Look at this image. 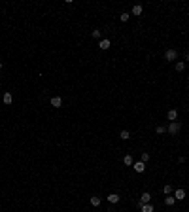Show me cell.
<instances>
[{"mask_svg":"<svg viewBox=\"0 0 189 212\" xmlns=\"http://www.w3.org/2000/svg\"><path fill=\"white\" fill-rule=\"evenodd\" d=\"M180 129H182V123H180V121H170V123H168V127H167V133L168 135H178Z\"/></svg>","mask_w":189,"mask_h":212,"instance_id":"obj_1","label":"cell"},{"mask_svg":"<svg viewBox=\"0 0 189 212\" xmlns=\"http://www.w3.org/2000/svg\"><path fill=\"white\" fill-rule=\"evenodd\" d=\"M164 59H167V61H176V59H178V51L176 49H167L164 51Z\"/></svg>","mask_w":189,"mask_h":212,"instance_id":"obj_2","label":"cell"},{"mask_svg":"<svg viewBox=\"0 0 189 212\" xmlns=\"http://www.w3.org/2000/svg\"><path fill=\"white\" fill-rule=\"evenodd\" d=\"M148 203H151V193L150 191H144V193L140 195V205H148Z\"/></svg>","mask_w":189,"mask_h":212,"instance_id":"obj_3","label":"cell"},{"mask_svg":"<svg viewBox=\"0 0 189 212\" xmlns=\"http://www.w3.org/2000/svg\"><path fill=\"white\" fill-rule=\"evenodd\" d=\"M132 169H134L136 173L142 174L144 170H146V163H144V161H136V163H132Z\"/></svg>","mask_w":189,"mask_h":212,"instance_id":"obj_4","label":"cell"},{"mask_svg":"<svg viewBox=\"0 0 189 212\" xmlns=\"http://www.w3.org/2000/svg\"><path fill=\"white\" fill-rule=\"evenodd\" d=\"M174 199L176 201H183V199H185V189H183V187H178V189L174 191Z\"/></svg>","mask_w":189,"mask_h":212,"instance_id":"obj_5","label":"cell"},{"mask_svg":"<svg viewBox=\"0 0 189 212\" xmlns=\"http://www.w3.org/2000/svg\"><path fill=\"white\" fill-rule=\"evenodd\" d=\"M49 104L53 106V108H61V106H63V99H61V97H51Z\"/></svg>","mask_w":189,"mask_h":212,"instance_id":"obj_6","label":"cell"},{"mask_svg":"<svg viewBox=\"0 0 189 212\" xmlns=\"http://www.w3.org/2000/svg\"><path fill=\"white\" fill-rule=\"evenodd\" d=\"M110 46H112V44H110V38H102L98 42V47H100V49H104V51L110 49Z\"/></svg>","mask_w":189,"mask_h":212,"instance_id":"obj_7","label":"cell"},{"mask_svg":"<svg viewBox=\"0 0 189 212\" xmlns=\"http://www.w3.org/2000/svg\"><path fill=\"white\" fill-rule=\"evenodd\" d=\"M167 119L168 121H176V119H178V110H168L167 112Z\"/></svg>","mask_w":189,"mask_h":212,"instance_id":"obj_8","label":"cell"},{"mask_svg":"<svg viewBox=\"0 0 189 212\" xmlns=\"http://www.w3.org/2000/svg\"><path fill=\"white\" fill-rule=\"evenodd\" d=\"M106 199H108V203H112V205H115V203H119V201H121V197H119L117 193H110Z\"/></svg>","mask_w":189,"mask_h":212,"instance_id":"obj_9","label":"cell"},{"mask_svg":"<svg viewBox=\"0 0 189 212\" xmlns=\"http://www.w3.org/2000/svg\"><path fill=\"white\" fill-rule=\"evenodd\" d=\"M155 206L151 205V203H148V205H140V212H153Z\"/></svg>","mask_w":189,"mask_h":212,"instance_id":"obj_10","label":"cell"},{"mask_svg":"<svg viewBox=\"0 0 189 212\" xmlns=\"http://www.w3.org/2000/svg\"><path fill=\"white\" fill-rule=\"evenodd\" d=\"M142 11H144L142 4H134L132 6V15H142Z\"/></svg>","mask_w":189,"mask_h":212,"instance_id":"obj_11","label":"cell"},{"mask_svg":"<svg viewBox=\"0 0 189 212\" xmlns=\"http://www.w3.org/2000/svg\"><path fill=\"white\" fill-rule=\"evenodd\" d=\"M2 101H4V104H11L13 102V97H11V93H4V97H2Z\"/></svg>","mask_w":189,"mask_h":212,"instance_id":"obj_12","label":"cell"},{"mask_svg":"<svg viewBox=\"0 0 189 212\" xmlns=\"http://www.w3.org/2000/svg\"><path fill=\"white\" fill-rule=\"evenodd\" d=\"M89 203H91L93 206H100V203H102V199H100V197H96V195H93V197L89 199Z\"/></svg>","mask_w":189,"mask_h":212,"instance_id":"obj_13","label":"cell"},{"mask_svg":"<svg viewBox=\"0 0 189 212\" xmlns=\"http://www.w3.org/2000/svg\"><path fill=\"white\" fill-rule=\"evenodd\" d=\"M119 138H121V140H129V138H131V133H129L127 129L119 131Z\"/></svg>","mask_w":189,"mask_h":212,"instance_id":"obj_14","label":"cell"},{"mask_svg":"<svg viewBox=\"0 0 189 212\" xmlns=\"http://www.w3.org/2000/svg\"><path fill=\"white\" fill-rule=\"evenodd\" d=\"M176 203V199H174V195H168V197H164V205L167 206H172Z\"/></svg>","mask_w":189,"mask_h":212,"instance_id":"obj_15","label":"cell"},{"mask_svg":"<svg viewBox=\"0 0 189 212\" xmlns=\"http://www.w3.org/2000/svg\"><path fill=\"white\" fill-rule=\"evenodd\" d=\"M174 68H176V72H183V70H185V63H183V61H178Z\"/></svg>","mask_w":189,"mask_h":212,"instance_id":"obj_16","label":"cell"},{"mask_svg":"<svg viewBox=\"0 0 189 212\" xmlns=\"http://www.w3.org/2000/svg\"><path fill=\"white\" fill-rule=\"evenodd\" d=\"M155 133H157V135H163V133H167V127H163V125H157V127H155Z\"/></svg>","mask_w":189,"mask_h":212,"instance_id":"obj_17","label":"cell"},{"mask_svg":"<svg viewBox=\"0 0 189 212\" xmlns=\"http://www.w3.org/2000/svg\"><path fill=\"white\" fill-rule=\"evenodd\" d=\"M129 17H131V13H127V11H123V13L119 15V19H121L123 23H127V21H129Z\"/></svg>","mask_w":189,"mask_h":212,"instance_id":"obj_18","label":"cell"},{"mask_svg":"<svg viewBox=\"0 0 189 212\" xmlns=\"http://www.w3.org/2000/svg\"><path fill=\"white\" fill-rule=\"evenodd\" d=\"M123 163L131 167V165H132V163H134V161H132V157H131V155H125V157H123Z\"/></svg>","mask_w":189,"mask_h":212,"instance_id":"obj_19","label":"cell"},{"mask_svg":"<svg viewBox=\"0 0 189 212\" xmlns=\"http://www.w3.org/2000/svg\"><path fill=\"white\" fill-rule=\"evenodd\" d=\"M140 157H142L140 161H144V163H146V161H150V154H148V151H142V155H140Z\"/></svg>","mask_w":189,"mask_h":212,"instance_id":"obj_20","label":"cell"},{"mask_svg":"<svg viewBox=\"0 0 189 212\" xmlns=\"http://www.w3.org/2000/svg\"><path fill=\"white\" fill-rule=\"evenodd\" d=\"M91 36H93V38H96V40H98V38H100V36H102V34H100V30H98V29H95L93 32H91Z\"/></svg>","mask_w":189,"mask_h":212,"instance_id":"obj_21","label":"cell"},{"mask_svg":"<svg viewBox=\"0 0 189 212\" xmlns=\"http://www.w3.org/2000/svg\"><path fill=\"white\" fill-rule=\"evenodd\" d=\"M163 191H164V193H167V195H170V191H172V187H170V184H167V186H164V187H163Z\"/></svg>","mask_w":189,"mask_h":212,"instance_id":"obj_22","label":"cell"},{"mask_svg":"<svg viewBox=\"0 0 189 212\" xmlns=\"http://www.w3.org/2000/svg\"><path fill=\"white\" fill-rule=\"evenodd\" d=\"M185 59H187V61H189V51H187V53H185Z\"/></svg>","mask_w":189,"mask_h":212,"instance_id":"obj_23","label":"cell"},{"mask_svg":"<svg viewBox=\"0 0 189 212\" xmlns=\"http://www.w3.org/2000/svg\"><path fill=\"white\" fill-rule=\"evenodd\" d=\"M0 70H2V61H0Z\"/></svg>","mask_w":189,"mask_h":212,"instance_id":"obj_24","label":"cell"},{"mask_svg":"<svg viewBox=\"0 0 189 212\" xmlns=\"http://www.w3.org/2000/svg\"><path fill=\"white\" fill-rule=\"evenodd\" d=\"M0 78H2V74H0Z\"/></svg>","mask_w":189,"mask_h":212,"instance_id":"obj_25","label":"cell"}]
</instances>
